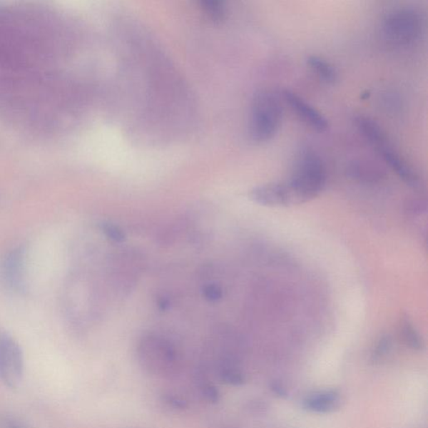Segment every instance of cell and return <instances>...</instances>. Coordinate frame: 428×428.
Here are the masks:
<instances>
[{
  "instance_id": "1",
  "label": "cell",
  "mask_w": 428,
  "mask_h": 428,
  "mask_svg": "<svg viewBox=\"0 0 428 428\" xmlns=\"http://www.w3.org/2000/svg\"><path fill=\"white\" fill-rule=\"evenodd\" d=\"M283 107L271 91H260L253 99L249 125L250 138L258 143L273 139L280 128Z\"/></svg>"
},
{
  "instance_id": "2",
  "label": "cell",
  "mask_w": 428,
  "mask_h": 428,
  "mask_svg": "<svg viewBox=\"0 0 428 428\" xmlns=\"http://www.w3.org/2000/svg\"><path fill=\"white\" fill-rule=\"evenodd\" d=\"M327 174L322 159L313 151L300 155L293 175L288 182L301 204L312 200L322 192Z\"/></svg>"
},
{
  "instance_id": "3",
  "label": "cell",
  "mask_w": 428,
  "mask_h": 428,
  "mask_svg": "<svg viewBox=\"0 0 428 428\" xmlns=\"http://www.w3.org/2000/svg\"><path fill=\"white\" fill-rule=\"evenodd\" d=\"M138 358L141 367L152 376L169 377L176 373V351L163 338L154 335L144 337L138 345Z\"/></svg>"
},
{
  "instance_id": "4",
  "label": "cell",
  "mask_w": 428,
  "mask_h": 428,
  "mask_svg": "<svg viewBox=\"0 0 428 428\" xmlns=\"http://www.w3.org/2000/svg\"><path fill=\"white\" fill-rule=\"evenodd\" d=\"M422 19L412 8H402L389 13L384 19L383 32L389 41L397 46H408L420 37Z\"/></svg>"
},
{
  "instance_id": "5",
  "label": "cell",
  "mask_w": 428,
  "mask_h": 428,
  "mask_svg": "<svg viewBox=\"0 0 428 428\" xmlns=\"http://www.w3.org/2000/svg\"><path fill=\"white\" fill-rule=\"evenodd\" d=\"M24 354L12 335L0 329V381L9 388H16L23 380Z\"/></svg>"
},
{
  "instance_id": "6",
  "label": "cell",
  "mask_w": 428,
  "mask_h": 428,
  "mask_svg": "<svg viewBox=\"0 0 428 428\" xmlns=\"http://www.w3.org/2000/svg\"><path fill=\"white\" fill-rule=\"evenodd\" d=\"M0 279L6 289L14 293L26 291V250L23 247L16 248L4 258Z\"/></svg>"
},
{
  "instance_id": "7",
  "label": "cell",
  "mask_w": 428,
  "mask_h": 428,
  "mask_svg": "<svg viewBox=\"0 0 428 428\" xmlns=\"http://www.w3.org/2000/svg\"><path fill=\"white\" fill-rule=\"evenodd\" d=\"M250 198L253 201L265 207H292L301 204L288 182L261 185L253 189Z\"/></svg>"
},
{
  "instance_id": "8",
  "label": "cell",
  "mask_w": 428,
  "mask_h": 428,
  "mask_svg": "<svg viewBox=\"0 0 428 428\" xmlns=\"http://www.w3.org/2000/svg\"><path fill=\"white\" fill-rule=\"evenodd\" d=\"M374 148L381 153L387 166L393 172H395L403 182L412 188L419 186V177L410 165L406 162V160L403 159L397 150L393 148V146L389 142L388 138L383 140Z\"/></svg>"
},
{
  "instance_id": "9",
  "label": "cell",
  "mask_w": 428,
  "mask_h": 428,
  "mask_svg": "<svg viewBox=\"0 0 428 428\" xmlns=\"http://www.w3.org/2000/svg\"><path fill=\"white\" fill-rule=\"evenodd\" d=\"M283 96L286 103L290 106L292 111L310 128L319 131V133H323L328 128L327 119L314 106L307 103L302 97L288 90L283 92Z\"/></svg>"
},
{
  "instance_id": "10",
  "label": "cell",
  "mask_w": 428,
  "mask_h": 428,
  "mask_svg": "<svg viewBox=\"0 0 428 428\" xmlns=\"http://www.w3.org/2000/svg\"><path fill=\"white\" fill-rule=\"evenodd\" d=\"M340 393L335 390H321L310 393L303 401L305 410L315 413H329L340 407Z\"/></svg>"
},
{
  "instance_id": "11",
  "label": "cell",
  "mask_w": 428,
  "mask_h": 428,
  "mask_svg": "<svg viewBox=\"0 0 428 428\" xmlns=\"http://www.w3.org/2000/svg\"><path fill=\"white\" fill-rule=\"evenodd\" d=\"M349 177L360 182L374 183L381 180L385 172L377 164L367 160H356L347 168Z\"/></svg>"
},
{
  "instance_id": "12",
  "label": "cell",
  "mask_w": 428,
  "mask_h": 428,
  "mask_svg": "<svg viewBox=\"0 0 428 428\" xmlns=\"http://www.w3.org/2000/svg\"><path fill=\"white\" fill-rule=\"evenodd\" d=\"M307 63L310 69L312 70L320 79L333 84L337 79V73L334 66L329 62L319 56H311L308 57Z\"/></svg>"
},
{
  "instance_id": "13",
  "label": "cell",
  "mask_w": 428,
  "mask_h": 428,
  "mask_svg": "<svg viewBox=\"0 0 428 428\" xmlns=\"http://www.w3.org/2000/svg\"><path fill=\"white\" fill-rule=\"evenodd\" d=\"M400 327L402 337L407 347L415 351H421L423 348L422 339L408 316L402 319Z\"/></svg>"
},
{
  "instance_id": "14",
  "label": "cell",
  "mask_w": 428,
  "mask_h": 428,
  "mask_svg": "<svg viewBox=\"0 0 428 428\" xmlns=\"http://www.w3.org/2000/svg\"><path fill=\"white\" fill-rule=\"evenodd\" d=\"M203 11L213 21L220 22L226 16L225 4L216 0H205L201 3Z\"/></svg>"
},
{
  "instance_id": "15",
  "label": "cell",
  "mask_w": 428,
  "mask_h": 428,
  "mask_svg": "<svg viewBox=\"0 0 428 428\" xmlns=\"http://www.w3.org/2000/svg\"><path fill=\"white\" fill-rule=\"evenodd\" d=\"M392 347V340L390 335H382V337L377 340L376 345H374L372 359L374 361H380L381 359L385 357L389 352L391 351Z\"/></svg>"
},
{
  "instance_id": "16",
  "label": "cell",
  "mask_w": 428,
  "mask_h": 428,
  "mask_svg": "<svg viewBox=\"0 0 428 428\" xmlns=\"http://www.w3.org/2000/svg\"><path fill=\"white\" fill-rule=\"evenodd\" d=\"M101 232L114 243H123L126 240L125 233L121 228L111 223H103L101 225Z\"/></svg>"
},
{
  "instance_id": "17",
  "label": "cell",
  "mask_w": 428,
  "mask_h": 428,
  "mask_svg": "<svg viewBox=\"0 0 428 428\" xmlns=\"http://www.w3.org/2000/svg\"><path fill=\"white\" fill-rule=\"evenodd\" d=\"M203 294L204 298L210 302H216L223 297V290L220 286L215 284L208 285L204 287Z\"/></svg>"
},
{
  "instance_id": "18",
  "label": "cell",
  "mask_w": 428,
  "mask_h": 428,
  "mask_svg": "<svg viewBox=\"0 0 428 428\" xmlns=\"http://www.w3.org/2000/svg\"><path fill=\"white\" fill-rule=\"evenodd\" d=\"M427 204L421 200H413L407 205V210L412 213H421L422 210H426Z\"/></svg>"
},
{
  "instance_id": "19",
  "label": "cell",
  "mask_w": 428,
  "mask_h": 428,
  "mask_svg": "<svg viewBox=\"0 0 428 428\" xmlns=\"http://www.w3.org/2000/svg\"><path fill=\"white\" fill-rule=\"evenodd\" d=\"M272 389H273L275 393L279 394L280 396H285L286 394L285 388L281 387L280 385H275V384H274Z\"/></svg>"
}]
</instances>
